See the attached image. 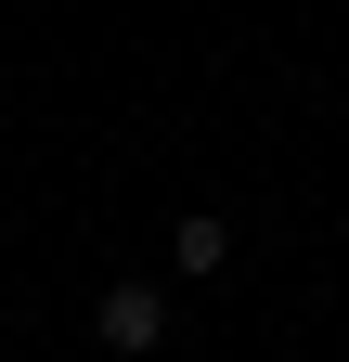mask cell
Instances as JSON below:
<instances>
[{"label":"cell","mask_w":349,"mask_h":362,"mask_svg":"<svg viewBox=\"0 0 349 362\" xmlns=\"http://www.w3.org/2000/svg\"><path fill=\"white\" fill-rule=\"evenodd\" d=\"M91 337H104L117 362H143V349L168 337V298H155V285H104V310H91Z\"/></svg>","instance_id":"obj_1"},{"label":"cell","mask_w":349,"mask_h":362,"mask_svg":"<svg viewBox=\"0 0 349 362\" xmlns=\"http://www.w3.org/2000/svg\"><path fill=\"white\" fill-rule=\"evenodd\" d=\"M168 259H182V272H220V259H233V220H220V207H194L182 233H168Z\"/></svg>","instance_id":"obj_2"}]
</instances>
